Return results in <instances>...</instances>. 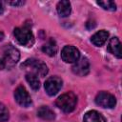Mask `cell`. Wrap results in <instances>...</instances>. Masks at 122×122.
Instances as JSON below:
<instances>
[{"label": "cell", "instance_id": "obj_1", "mask_svg": "<svg viewBox=\"0 0 122 122\" xmlns=\"http://www.w3.org/2000/svg\"><path fill=\"white\" fill-rule=\"evenodd\" d=\"M21 69L26 71L27 73H31L36 76H45L48 73V67L47 65L42 62L41 60L35 58H29L21 64Z\"/></svg>", "mask_w": 122, "mask_h": 122}, {"label": "cell", "instance_id": "obj_2", "mask_svg": "<svg viewBox=\"0 0 122 122\" xmlns=\"http://www.w3.org/2000/svg\"><path fill=\"white\" fill-rule=\"evenodd\" d=\"M15 39L20 45L31 47L33 44V34L30 30V24L25 23L22 27L15 28L13 30Z\"/></svg>", "mask_w": 122, "mask_h": 122}, {"label": "cell", "instance_id": "obj_3", "mask_svg": "<svg viewBox=\"0 0 122 122\" xmlns=\"http://www.w3.org/2000/svg\"><path fill=\"white\" fill-rule=\"evenodd\" d=\"M76 103H77V96L72 92H69L61 94L55 101V105L64 112H72L76 107Z\"/></svg>", "mask_w": 122, "mask_h": 122}, {"label": "cell", "instance_id": "obj_4", "mask_svg": "<svg viewBox=\"0 0 122 122\" xmlns=\"http://www.w3.org/2000/svg\"><path fill=\"white\" fill-rule=\"evenodd\" d=\"M4 56L2 58L3 63H4V67L5 68H12L19 60L20 58V52L19 51L14 48L12 45H7L4 48Z\"/></svg>", "mask_w": 122, "mask_h": 122}, {"label": "cell", "instance_id": "obj_5", "mask_svg": "<svg viewBox=\"0 0 122 122\" xmlns=\"http://www.w3.org/2000/svg\"><path fill=\"white\" fill-rule=\"evenodd\" d=\"M95 103L102 108H113L116 105L115 97L107 92H100L95 97Z\"/></svg>", "mask_w": 122, "mask_h": 122}, {"label": "cell", "instance_id": "obj_6", "mask_svg": "<svg viewBox=\"0 0 122 122\" xmlns=\"http://www.w3.org/2000/svg\"><path fill=\"white\" fill-rule=\"evenodd\" d=\"M62 84H63V81L60 77L51 76L46 80V82L44 84V88L46 90V92L49 95L52 96V95H55L60 91Z\"/></svg>", "mask_w": 122, "mask_h": 122}, {"label": "cell", "instance_id": "obj_7", "mask_svg": "<svg viewBox=\"0 0 122 122\" xmlns=\"http://www.w3.org/2000/svg\"><path fill=\"white\" fill-rule=\"evenodd\" d=\"M14 98H15V101L20 106H22L24 108L30 107L31 105V103H32L29 92H27V90L23 86H19V87H17L15 89V91H14Z\"/></svg>", "mask_w": 122, "mask_h": 122}, {"label": "cell", "instance_id": "obj_8", "mask_svg": "<svg viewBox=\"0 0 122 122\" xmlns=\"http://www.w3.org/2000/svg\"><path fill=\"white\" fill-rule=\"evenodd\" d=\"M80 57L79 51L73 46H65L61 51V58L66 63H74Z\"/></svg>", "mask_w": 122, "mask_h": 122}, {"label": "cell", "instance_id": "obj_9", "mask_svg": "<svg viewBox=\"0 0 122 122\" xmlns=\"http://www.w3.org/2000/svg\"><path fill=\"white\" fill-rule=\"evenodd\" d=\"M71 71L74 74L79 76H84L89 73L90 71V62L86 57L79 58L76 62H74L73 66L71 67Z\"/></svg>", "mask_w": 122, "mask_h": 122}, {"label": "cell", "instance_id": "obj_10", "mask_svg": "<svg viewBox=\"0 0 122 122\" xmlns=\"http://www.w3.org/2000/svg\"><path fill=\"white\" fill-rule=\"evenodd\" d=\"M107 49L111 53L115 55L117 58H121L122 57L121 43H120V41H119V39L117 37H112V38L110 39Z\"/></svg>", "mask_w": 122, "mask_h": 122}, {"label": "cell", "instance_id": "obj_11", "mask_svg": "<svg viewBox=\"0 0 122 122\" xmlns=\"http://www.w3.org/2000/svg\"><path fill=\"white\" fill-rule=\"evenodd\" d=\"M83 122H107L106 118L97 111L92 110L84 114Z\"/></svg>", "mask_w": 122, "mask_h": 122}, {"label": "cell", "instance_id": "obj_12", "mask_svg": "<svg viewBox=\"0 0 122 122\" xmlns=\"http://www.w3.org/2000/svg\"><path fill=\"white\" fill-rule=\"evenodd\" d=\"M108 37H109V32L107 30H101L95 32L92 36L91 41H92V43L93 45H95L97 47H100L107 41Z\"/></svg>", "mask_w": 122, "mask_h": 122}, {"label": "cell", "instance_id": "obj_13", "mask_svg": "<svg viewBox=\"0 0 122 122\" xmlns=\"http://www.w3.org/2000/svg\"><path fill=\"white\" fill-rule=\"evenodd\" d=\"M56 10L58 14L61 17H67L70 15L71 8V3L69 1H60L57 3Z\"/></svg>", "mask_w": 122, "mask_h": 122}, {"label": "cell", "instance_id": "obj_14", "mask_svg": "<svg viewBox=\"0 0 122 122\" xmlns=\"http://www.w3.org/2000/svg\"><path fill=\"white\" fill-rule=\"evenodd\" d=\"M37 115L40 117V118H42V119H44V120H53L54 118H55V114H54V112H53V111L52 110H51L49 107H47V106H42V107H40L39 109H38V111H37Z\"/></svg>", "mask_w": 122, "mask_h": 122}, {"label": "cell", "instance_id": "obj_15", "mask_svg": "<svg viewBox=\"0 0 122 122\" xmlns=\"http://www.w3.org/2000/svg\"><path fill=\"white\" fill-rule=\"evenodd\" d=\"M42 51L49 56H54L57 52V45L53 39H50L46 44L42 46Z\"/></svg>", "mask_w": 122, "mask_h": 122}, {"label": "cell", "instance_id": "obj_16", "mask_svg": "<svg viewBox=\"0 0 122 122\" xmlns=\"http://www.w3.org/2000/svg\"><path fill=\"white\" fill-rule=\"evenodd\" d=\"M26 80L28 81V83L30 84L32 90L37 91L40 88V81L36 75L31 74V73H26Z\"/></svg>", "mask_w": 122, "mask_h": 122}, {"label": "cell", "instance_id": "obj_17", "mask_svg": "<svg viewBox=\"0 0 122 122\" xmlns=\"http://www.w3.org/2000/svg\"><path fill=\"white\" fill-rule=\"evenodd\" d=\"M97 4L103 8L104 10H111V11H114L116 10V5L113 1L111 0H105V1H97Z\"/></svg>", "mask_w": 122, "mask_h": 122}, {"label": "cell", "instance_id": "obj_18", "mask_svg": "<svg viewBox=\"0 0 122 122\" xmlns=\"http://www.w3.org/2000/svg\"><path fill=\"white\" fill-rule=\"evenodd\" d=\"M9 110L4 104L0 103V122H6L9 119Z\"/></svg>", "mask_w": 122, "mask_h": 122}, {"label": "cell", "instance_id": "obj_19", "mask_svg": "<svg viewBox=\"0 0 122 122\" xmlns=\"http://www.w3.org/2000/svg\"><path fill=\"white\" fill-rule=\"evenodd\" d=\"M7 3H8L9 5L17 7V6H22V5H24V4H25V1H8Z\"/></svg>", "mask_w": 122, "mask_h": 122}, {"label": "cell", "instance_id": "obj_20", "mask_svg": "<svg viewBox=\"0 0 122 122\" xmlns=\"http://www.w3.org/2000/svg\"><path fill=\"white\" fill-rule=\"evenodd\" d=\"M0 69H1V70H2V69H5L4 63H3V60H2V59H0Z\"/></svg>", "mask_w": 122, "mask_h": 122}, {"label": "cell", "instance_id": "obj_21", "mask_svg": "<svg viewBox=\"0 0 122 122\" xmlns=\"http://www.w3.org/2000/svg\"><path fill=\"white\" fill-rule=\"evenodd\" d=\"M3 10H4V7H3V3L0 1V13L1 12H3Z\"/></svg>", "mask_w": 122, "mask_h": 122}, {"label": "cell", "instance_id": "obj_22", "mask_svg": "<svg viewBox=\"0 0 122 122\" xmlns=\"http://www.w3.org/2000/svg\"><path fill=\"white\" fill-rule=\"evenodd\" d=\"M4 38V34H3V32H0V40H2Z\"/></svg>", "mask_w": 122, "mask_h": 122}]
</instances>
